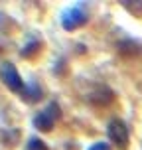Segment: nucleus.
Returning <instances> with one entry per match:
<instances>
[{
  "mask_svg": "<svg viewBox=\"0 0 142 150\" xmlns=\"http://www.w3.org/2000/svg\"><path fill=\"white\" fill-rule=\"evenodd\" d=\"M40 50H42V42L36 40V38H30V40L24 44V47L20 50V55H22L24 59H34L37 53H40Z\"/></svg>",
  "mask_w": 142,
  "mask_h": 150,
  "instance_id": "6",
  "label": "nucleus"
},
{
  "mask_svg": "<svg viewBox=\"0 0 142 150\" xmlns=\"http://www.w3.org/2000/svg\"><path fill=\"white\" fill-rule=\"evenodd\" d=\"M107 136H109V140H111L117 148H120V150H126L128 148L130 134H128L126 125H124L120 119L109 120V125H107Z\"/></svg>",
  "mask_w": 142,
  "mask_h": 150,
  "instance_id": "3",
  "label": "nucleus"
},
{
  "mask_svg": "<svg viewBox=\"0 0 142 150\" xmlns=\"http://www.w3.org/2000/svg\"><path fill=\"white\" fill-rule=\"evenodd\" d=\"M20 95H22V101H26V103H36L42 99V87L36 81H28Z\"/></svg>",
  "mask_w": 142,
  "mask_h": 150,
  "instance_id": "5",
  "label": "nucleus"
},
{
  "mask_svg": "<svg viewBox=\"0 0 142 150\" xmlns=\"http://www.w3.org/2000/svg\"><path fill=\"white\" fill-rule=\"evenodd\" d=\"M0 79H2V83L6 85L8 89L14 91V93H22L24 87H26L20 73H18V69H16V65L10 63V61H4L0 65Z\"/></svg>",
  "mask_w": 142,
  "mask_h": 150,
  "instance_id": "4",
  "label": "nucleus"
},
{
  "mask_svg": "<svg viewBox=\"0 0 142 150\" xmlns=\"http://www.w3.org/2000/svg\"><path fill=\"white\" fill-rule=\"evenodd\" d=\"M61 117V109L59 105L55 103V101H49L47 105H45L44 111H40L32 119V125H34V128H37V130H42V132H49V130H53V127H55V122L59 120Z\"/></svg>",
  "mask_w": 142,
  "mask_h": 150,
  "instance_id": "1",
  "label": "nucleus"
},
{
  "mask_svg": "<svg viewBox=\"0 0 142 150\" xmlns=\"http://www.w3.org/2000/svg\"><path fill=\"white\" fill-rule=\"evenodd\" d=\"M87 20H89V14H87V10H85V4L69 6L67 10H63V14H61V26H63V30H67V32H73V30H77V28L85 26Z\"/></svg>",
  "mask_w": 142,
  "mask_h": 150,
  "instance_id": "2",
  "label": "nucleus"
},
{
  "mask_svg": "<svg viewBox=\"0 0 142 150\" xmlns=\"http://www.w3.org/2000/svg\"><path fill=\"white\" fill-rule=\"evenodd\" d=\"M89 150H111V146L107 142H95L93 146H89Z\"/></svg>",
  "mask_w": 142,
  "mask_h": 150,
  "instance_id": "9",
  "label": "nucleus"
},
{
  "mask_svg": "<svg viewBox=\"0 0 142 150\" xmlns=\"http://www.w3.org/2000/svg\"><path fill=\"white\" fill-rule=\"evenodd\" d=\"M0 52H2V50H0Z\"/></svg>",
  "mask_w": 142,
  "mask_h": 150,
  "instance_id": "10",
  "label": "nucleus"
},
{
  "mask_svg": "<svg viewBox=\"0 0 142 150\" xmlns=\"http://www.w3.org/2000/svg\"><path fill=\"white\" fill-rule=\"evenodd\" d=\"M122 6L126 8V10H130L132 14H136V16H142V4H136V6H132L130 2H122Z\"/></svg>",
  "mask_w": 142,
  "mask_h": 150,
  "instance_id": "8",
  "label": "nucleus"
},
{
  "mask_svg": "<svg viewBox=\"0 0 142 150\" xmlns=\"http://www.w3.org/2000/svg\"><path fill=\"white\" fill-rule=\"evenodd\" d=\"M24 150H49V146H47L42 138L32 136V138H28V142H26V148H24Z\"/></svg>",
  "mask_w": 142,
  "mask_h": 150,
  "instance_id": "7",
  "label": "nucleus"
}]
</instances>
